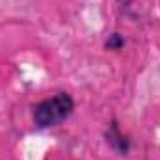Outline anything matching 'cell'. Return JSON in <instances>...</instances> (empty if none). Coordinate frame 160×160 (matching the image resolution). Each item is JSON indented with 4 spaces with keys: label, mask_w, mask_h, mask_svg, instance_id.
Listing matches in <instances>:
<instances>
[{
    "label": "cell",
    "mask_w": 160,
    "mask_h": 160,
    "mask_svg": "<svg viewBox=\"0 0 160 160\" xmlns=\"http://www.w3.org/2000/svg\"><path fill=\"white\" fill-rule=\"evenodd\" d=\"M73 108H75V102H73L71 95H67V93H58L50 99H45L34 110L36 125L41 128L56 127L73 114Z\"/></svg>",
    "instance_id": "6da1fadb"
}]
</instances>
